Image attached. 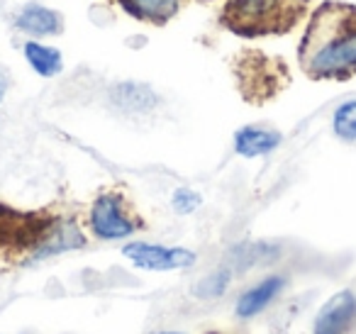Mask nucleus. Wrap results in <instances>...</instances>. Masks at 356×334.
I'll use <instances>...</instances> for the list:
<instances>
[{
	"mask_svg": "<svg viewBox=\"0 0 356 334\" xmlns=\"http://www.w3.org/2000/svg\"><path fill=\"white\" fill-rule=\"evenodd\" d=\"M8 93V76L0 71V103H3V98H6Z\"/></svg>",
	"mask_w": 356,
	"mask_h": 334,
	"instance_id": "obj_16",
	"label": "nucleus"
},
{
	"mask_svg": "<svg viewBox=\"0 0 356 334\" xmlns=\"http://www.w3.org/2000/svg\"><path fill=\"white\" fill-rule=\"evenodd\" d=\"M124 259L144 271H184L195 264V254L181 246H161L149 241H129L122 246Z\"/></svg>",
	"mask_w": 356,
	"mask_h": 334,
	"instance_id": "obj_5",
	"label": "nucleus"
},
{
	"mask_svg": "<svg viewBox=\"0 0 356 334\" xmlns=\"http://www.w3.org/2000/svg\"><path fill=\"white\" fill-rule=\"evenodd\" d=\"M25 59H27V64L40 76H44V79H51V76H56L64 69L61 51L54 49V47L40 45V42H35V40L25 45Z\"/></svg>",
	"mask_w": 356,
	"mask_h": 334,
	"instance_id": "obj_12",
	"label": "nucleus"
},
{
	"mask_svg": "<svg viewBox=\"0 0 356 334\" xmlns=\"http://www.w3.org/2000/svg\"><path fill=\"white\" fill-rule=\"evenodd\" d=\"M229 278H232V271L229 269L215 271V273L205 276V278H200L198 283H195L193 293L198 295V298H218V295H222L225 290H227Z\"/></svg>",
	"mask_w": 356,
	"mask_h": 334,
	"instance_id": "obj_13",
	"label": "nucleus"
},
{
	"mask_svg": "<svg viewBox=\"0 0 356 334\" xmlns=\"http://www.w3.org/2000/svg\"><path fill=\"white\" fill-rule=\"evenodd\" d=\"M334 132H337V137L346 139V142H354L356 139V100H349V103L337 108Z\"/></svg>",
	"mask_w": 356,
	"mask_h": 334,
	"instance_id": "obj_14",
	"label": "nucleus"
},
{
	"mask_svg": "<svg viewBox=\"0 0 356 334\" xmlns=\"http://www.w3.org/2000/svg\"><path fill=\"white\" fill-rule=\"evenodd\" d=\"M283 285H286V280H283L281 276H268L261 283L249 288L247 293H242V298L237 300V317H242V319L257 317L261 310H266L268 305H271V300L281 293Z\"/></svg>",
	"mask_w": 356,
	"mask_h": 334,
	"instance_id": "obj_9",
	"label": "nucleus"
},
{
	"mask_svg": "<svg viewBox=\"0 0 356 334\" xmlns=\"http://www.w3.org/2000/svg\"><path fill=\"white\" fill-rule=\"evenodd\" d=\"M88 225L98 239L115 241V239H127L142 227L139 217L132 212L129 202L120 191H105L90 205Z\"/></svg>",
	"mask_w": 356,
	"mask_h": 334,
	"instance_id": "obj_4",
	"label": "nucleus"
},
{
	"mask_svg": "<svg viewBox=\"0 0 356 334\" xmlns=\"http://www.w3.org/2000/svg\"><path fill=\"white\" fill-rule=\"evenodd\" d=\"M298 61L312 81H349L356 76V6L325 0L315 8L298 47Z\"/></svg>",
	"mask_w": 356,
	"mask_h": 334,
	"instance_id": "obj_1",
	"label": "nucleus"
},
{
	"mask_svg": "<svg viewBox=\"0 0 356 334\" xmlns=\"http://www.w3.org/2000/svg\"><path fill=\"white\" fill-rule=\"evenodd\" d=\"M118 3L134 20L161 27L168 20H173L188 0H118Z\"/></svg>",
	"mask_w": 356,
	"mask_h": 334,
	"instance_id": "obj_7",
	"label": "nucleus"
},
{
	"mask_svg": "<svg viewBox=\"0 0 356 334\" xmlns=\"http://www.w3.org/2000/svg\"><path fill=\"white\" fill-rule=\"evenodd\" d=\"M356 317V298L349 290L332 295L315 319V334H341Z\"/></svg>",
	"mask_w": 356,
	"mask_h": 334,
	"instance_id": "obj_6",
	"label": "nucleus"
},
{
	"mask_svg": "<svg viewBox=\"0 0 356 334\" xmlns=\"http://www.w3.org/2000/svg\"><path fill=\"white\" fill-rule=\"evenodd\" d=\"M281 144V132L266 127H242L234 134V149L239 157H264V154L273 152Z\"/></svg>",
	"mask_w": 356,
	"mask_h": 334,
	"instance_id": "obj_10",
	"label": "nucleus"
},
{
	"mask_svg": "<svg viewBox=\"0 0 356 334\" xmlns=\"http://www.w3.org/2000/svg\"><path fill=\"white\" fill-rule=\"evenodd\" d=\"M83 244L86 237L74 217L54 210L25 212L0 202V256L35 264Z\"/></svg>",
	"mask_w": 356,
	"mask_h": 334,
	"instance_id": "obj_2",
	"label": "nucleus"
},
{
	"mask_svg": "<svg viewBox=\"0 0 356 334\" xmlns=\"http://www.w3.org/2000/svg\"><path fill=\"white\" fill-rule=\"evenodd\" d=\"M156 334H181V332H156Z\"/></svg>",
	"mask_w": 356,
	"mask_h": 334,
	"instance_id": "obj_18",
	"label": "nucleus"
},
{
	"mask_svg": "<svg viewBox=\"0 0 356 334\" xmlns=\"http://www.w3.org/2000/svg\"><path fill=\"white\" fill-rule=\"evenodd\" d=\"M305 13L296 0H225L220 25L239 37L286 35Z\"/></svg>",
	"mask_w": 356,
	"mask_h": 334,
	"instance_id": "obj_3",
	"label": "nucleus"
},
{
	"mask_svg": "<svg viewBox=\"0 0 356 334\" xmlns=\"http://www.w3.org/2000/svg\"><path fill=\"white\" fill-rule=\"evenodd\" d=\"M296 3H298V6H302V8H310L312 0H296Z\"/></svg>",
	"mask_w": 356,
	"mask_h": 334,
	"instance_id": "obj_17",
	"label": "nucleus"
},
{
	"mask_svg": "<svg viewBox=\"0 0 356 334\" xmlns=\"http://www.w3.org/2000/svg\"><path fill=\"white\" fill-rule=\"evenodd\" d=\"M17 30H22L25 35L32 37H51L64 32V17L56 10L44 6H27L22 8V13L15 20Z\"/></svg>",
	"mask_w": 356,
	"mask_h": 334,
	"instance_id": "obj_8",
	"label": "nucleus"
},
{
	"mask_svg": "<svg viewBox=\"0 0 356 334\" xmlns=\"http://www.w3.org/2000/svg\"><path fill=\"white\" fill-rule=\"evenodd\" d=\"M110 95H113V103L127 113H147L156 105V93L149 86L132 84V81L118 84Z\"/></svg>",
	"mask_w": 356,
	"mask_h": 334,
	"instance_id": "obj_11",
	"label": "nucleus"
},
{
	"mask_svg": "<svg viewBox=\"0 0 356 334\" xmlns=\"http://www.w3.org/2000/svg\"><path fill=\"white\" fill-rule=\"evenodd\" d=\"M203 3H208V0H203Z\"/></svg>",
	"mask_w": 356,
	"mask_h": 334,
	"instance_id": "obj_19",
	"label": "nucleus"
},
{
	"mask_svg": "<svg viewBox=\"0 0 356 334\" xmlns=\"http://www.w3.org/2000/svg\"><path fill=\"white\" fill-rule=\"evenodd\" d=\"M200 202H203L200 193L191 191V188H178V191L171 196L173 210L181 212V215H191V212H195L200 207Z\"/></svg>",
	"mask_w": 356,
	"mask_h": 334,
	"instance_id": "obj_15",
	"label": "nucleus"
}]
</instances>
